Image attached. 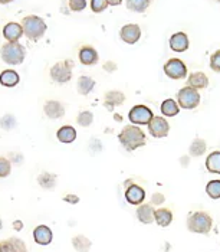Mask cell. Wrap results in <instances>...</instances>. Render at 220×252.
<instances>
[{
	"instance_id": "obj_1",
	"label": "cell",
	"mask_w": 220,
	"mask_h": 252,
	"mask_svg": "<svg viewBox=\"0 0 220 252\" xmlns=\"http://www.w3.org/2000/svg\"><path fill=\"white\" fill-rule=\"evenodd\" d=\"M121 146L127 150V152H136L137 149H140L142 146H145L147 138L144 131L140 127L131 124V126H125L121 130L120 136H118Z\"/></svg>"
},
{
	"instance_id": "obj_2",
	"label": "cell",
	"mask_w": 220,
	"mask_h": 252,
	"mask_svg": "<svg viewBox=\"0 0 220 252\" xmlns=\"http://www.w3.org/2000/svg\"><path fill=\"white\" fill-rule=\"evenodd\" d=\"M213 226V219L207 212H194L187 218V229L193 233H200V235H207L212 231Z\"/></svg>"
},
{
	"instance_id": "obj_3",
	"label": "cell",
	"mask_w": 220,
	"mask_h": 252,
	"mask_svg": "<svg viewBox=\"0 0 220 252\" xmlns=\"http://www.w3.org/2000/svg\"><path fill=\"white\" fill-rule=\"evenodd\" d=\"M22 28H23V33L30 39V40H38L46 32V23H45V20L39 18V16H35V15H30V16L23 18V20H22Z\"/></svg>"
},
{
	"instance_id": "obj_4",
	"label": "cell",
	"mask_w": 220,
	"mask_h": 252,
	"mask_svg": "<svg viewBox=\"0 0 220 252\" xmlns=\"http://www.w3.org/2000/svg\"><path fill=\"white\" fill-rule=\"evenodd\" d=\"M0 57L9 65H19L25 59V48L19 42H7L1 46Z\"/></svg>"
},
{
	"instance_id": "obj_5",
	"label": "cell",
	"mask_w": 220,
	"mask_h": 252,
	"mask_svg": "<svg viewBox=\"0 0 220 252\" xmlns=\"http://www.w3.org/2000/svg\"><path fill=\"white\" fill-rule=\"evenodd\" d=\"M177 102L181 108L184 110H194L197 108V105L200 104V94L197 90L192 88V87H184L181 88L177 94Z\"/></svg>"
},
{
	"instance_id": "obj_6",
	"label": "cell",
	"mask_w": 220,
	"mask_h": 252,
	"mask_svg": "<svg viewBox=\"0 0 220 252\" xmlns=\"http://www.w3.org/2000/svg\"><path fill=\"white\" fill-rule=\"evenodd\" d=\"M72 68H74L72 61L69 59L60 61L51 68V78L58 84H66L72 78Z\"/></svg>"
},
{
	"instance_id": "obj_7",
	"label": "cell",
	"mask_w": 220,
	"mask_h": 252,
	"mask_svg": "<svg viewBox=\"0 0 220 252\" xmlns=\"http://www.w3.org/2000/svg\"><path fill=\"white\" fill-rule=\"evenodd\" d=\"M164 74L170 79H183L187 77V66L181 59L171 58L164 63Z\"/></svg>"
},
{
	"instance_id": "obj_8",
	"label": "cell",
	"mask_w": 220,
	"mask_h": 252,
	"mask_svg": "<svg viewBox=\"0 0 220 252\" xmlns=\"http://www.w3.org/2000/svg\"><path fill=\"white\" fill-rule=\"evenodd\" d=\"M153 111L145 107V105H136L130 110L128 118L134 126H144V124H150V121L153 120Z\"/></svg>"
},
{
	"instance_id": "obj_9",
	"label": "cell",
	"mask_w": 220,
	"mask_h": 252,
	"mask_svg": "<svg viewBox=\"0 0 220 252\" xmlns=\"http://www.w3.org/2000/svg\"><path fill=\"white\" fill-rule=\"evenodd\" d=\"M148 133L154 138H164L170 133V124L164 117H153L148 124Z\"/></svg>"
},
{
	"instance_id": "obj_10",
	"label": "cell",
	"mask_w": 220,
	"mask_h": 252,
	"mask_svg": "<svg viewBox=\"0 0 220 252\" xmlns=\"http://www.w3.org/2000/svg\"><path fill=\"white\" fill-rule=\"evenodd\" d=\"M121 39L128 43V45H134L137 43L141 38V29L138 25L136 23H128V25H124L120 31Z\"/></svg>"
},
{
	"instance_id": "obj_11",
	"label": "cell",
	"mask_w": 220,
	"mask_h": 252,
	"mask_svg": "<svg viewBox=\"0 0 220 252\" xmlns=\"http://www.w3.org/2000/svg\"><path fill=\"white\" fill-rule=\"evenodd\" d=\"M144 199H145V190L141 186H138V185H131L125 190V200L130 205L140 206V205H142Z\"/></svg>"
},
{
	"instance_id": "obj_12",
	"label": "cell",
	"mask_w": 220,
	"mask_h": 252,
	"mask_svg": "<svg viewBox=\"0 0 220 252\" xmlns=\"http://www.w3.org/2000/svg\"><path fill=\"white\" fill-rule=\"evenodd\" d=\"M0 252H28V248L19 238H9L0 242Z\"/></svg>"
},
{
	"instance_id": "obj_13",
	"label": "cell",
	"mask_w": 220,
	"mask_h": 252,
	"mask_svg": "<svg viewBox=\"0 0 220 252\" xmlns=\"http://www.w3.org/2000/svg\"><path fill=\"white\" fill-rule=\"evenodd\" d=\"M43 111L46 117L52 118V120H56V118H62L65 114V107L62 105V102L59 101H54V99H49L45 102V107H43Z\"/></svg>"
},
{
	"instance_id": "obj_14",
	"label": "cell",
	"mask_w": 220,
	"mask_h": 252,
	"mask_svg": "<svg viewBox=\"0 0 220 252\" xmlns=\"http://www.w3.org/2000/svg\"><path fill=\"white\" fill-rule=\"evenodd\" d=\"M33 239L36 244L39 245H49L54 239V233L51 231V228H48L46 225H39L35 228L33 231Z\"/></svg>"
},
{
	"instance_id": "obj_15",
	"label": "cell",
	"mask_w": 220,
	"mask_h": 252,
	"mask_svg": "<svg viewBox=\"0 0 220 252\" xmlns=\"http://www.w3.org/2000/svg\"><path fill=\"white\" fill-rule=\"evenodd\" d=\"M22 35H23V28L16 22H10L3 28V36L7 42H18Z\"/></svg>"
},
{
	"instance_id": "obj_16",
	"label": "cell",
	"mask_w": 220,
	"mask_h": 252,
	"mask_svg": "<svg viewBox=\"0 0 220 252\" xmlns=\"http://www.w3.org/2000/svg\"><path fill=\"white\" fill-rule=\"evenodd\" d=\"M137 219L140 220L141 223L144 225H150L154 222V214H156V209L153 208L151 203H142L138 206L137 209Z\"/></svg>"
},
{
	"instance_id": "obj_17",
	"label": "cell",
	"mask_w": 220,
	"mask_h": 252,
	"mask_svg": "<svg viewBox=\"0 0 220 252\" xmlns=\"http://www.w3.org/2000/svg\"><path fill=\"white\" fill-rule=\"evenodd\" d=\"M170 48L174 52H184L189 49V38L184 32H177L170 38Z\"/></svg>"
},
{
	"instance_id": "obj_18",
	"label": "cell",
	"mask_w": 220,
	"mask_h": 252,
	"mask_svg": "<svg viewBox=\"0 0 220 252\" xmlns=\"http://www.w3.org/2000/svg\"><path fill=\"white\" fill-rule=\"evenodd\" d=\"M98 52L92 46H82L80 49V61L82 65H95L98 62Z\"/></svg>"
},
{
	"instance_id": "obj_19",
	"label": "cell",
	"mask_w": 220,
	"mask_h": 252,
	"mask_svg": "<svg viewBox=\"0 0 220 252\" xmlns=\"http://www.w3.org/2000/svg\"><path fill=\"white\" fill-rule=\"evenodd\" d=\"M154 222L161 226V228H167L170 226V223L173 222V212L170 209H165V208H160V209H156V214H154Z\"/></svg>"
},
{
	"instance_id": "obj_20",
	"label": "cell",
	"mask_w": 220,
	"mask_h": 252,
	"mask_svg": "<svg viewBox=\"0 0 220 252\" xmlns=\"http://www.w3.org/2000/svg\"><path fill=\"white\" fill-rule=\"evenodd\" d=\"M187 84L194 90H204L209 85V78L203 72H193L187 79Z\"/></svg>"
},
{
	"instance_id": "obj_21",
	"label": "cell",
	"mask_w": 220,
	"mask_h": 252,
	"mask_svg": "<svg viewBox=\"0 0 220 252\" xmlns=\"http://www.w3.org/2000/svg\"><path fill=\"white\" fill-rule=\"evenodd\" d=\"M161 114L165 117H174L179 114L180 111V105L179 102H176L174 99L168 98V99H164L163 104H161Z\"/></svg>"
},
{
	"instance_id": "obj_22",
	"label": "cell",
	"mask_w": 220,
	"mask_h": 252,
	"mask_svg": "<svg viewBox=\"0 0 220 252\" xmlns=\"http://www.w3.org/2000/svg\"><path fill=\"white\" fill-rule=\"evenodd\" d=\"M56 137L60 143H72L77 138V130L72 126H63L58 130Z\"/></svg>"
},
{
	"instance_id": "obj_23",
	"label": "cell",
	"mask_w": 220,
	"mask_h": 252,
	"mask_svg": "<svg viewBox=\"0 0 220 252\" xmlns=\"http://www.w3.org/2000/svg\"><path fill=\"white\" fill-rule=\"evenodd\" d=\"M125 101V95L124 93L121 91H108L105 94V105L108 108H114V107H118L122 102Z\"/></svg>"
},
{
	"instance_id": "obj_24",
	"label": "cell",
	"mask_w": 220,
	"mask_h": 252,
	"mask_svg": "<svg viewBox=\"0 0 220 252\" xmlns=\"http://www.w3.org/2000/svg\"><path fill=\"white\" fill-rule=\"evenodd\" d=\"M95 87V81L91 77H86V75H82L78 78V84H77V90L78 93L82 95H88Z\"/></svg>"
},
{
	"instance_id": "obj_25",
	"label": "cell",
	"mask_w": 220,
	"mask_h": 252,
	"mask_svg": "<svg viewBox=\"0 0 220 252\" xmlns=\"http://www.w3.org/2000/svg\"><path fill=\"white\" fill-rule=\"evenodd\" d=\"M19 74L13 69H7V71H3L0 74V84L4 85V87H15L19 84Z\"/></svg>"
},
{
	"instance_id": "obj_26",
	"label": "cell",
	"mask_w": 220,
	"mask_h": 252,
	"mask_svg": "<svg viewBox=\"0 0 220 252\" xmlns=\"http://www.w3.org/2000/svg\"><path fill=\"white\" fill-rule=\"evenodd\" d=\"M72 247L77 252H89L92 242L83 235H77L72 238Z\"/></svg>"
},
{
	"instance_id": "obj_27",
	"label": "cell",
	"mask_w": 220,
	"mask_h": 252,
	"mask_svg": "<svg viewBox=\"0 0 220 252\" xmlns=\"http://www.w3.org/2000/svg\"><path fill=\"white\" fill-rule=\"evenodd\" d=\"M206 169L210 173L220 175V152H212L206 158Z\"/></svg>"
},
{
	"instance_id": "obj_28",
	"label": "cell",
	"mask_w": 220,
	"mask_h": 252,
	"mask_svg": "<svg viewBox=\"0 0 220 252\" xmlns=\"http://www.w3.org/2000/svg\"><path fill=\"white\" fill-rule=\"evenodd\" d=\"M151 1L153 0H125V4L128 10L136 12V13H142L150 7Z\"/></svg>"
},
{
	"instance_id": "obj_29",
	"label": "cell",
	"mask_w": 220,
	"mask_h": 252,
	"mask_svg": "<svg viewBox=\"0 0 220 252\" xmlns=\"http://www.w3.org/2000/svg\"><path fill=\"white\" fill-rule=\"evenodd\" d=\"M206 149H207L206 141H204L203 138H196V140H193V143L190 144L189 153H190L192 157H200V156L204 155Z\"/></svg>"
},
{
	"instance_id": "obj_30",
	"label": "cell",
	"mask_w": 220,
	"mask_h": 252,
	"mask_svg": "<svg viewBox=\"0 0 220 252\" xmlns=\"http://www.w3.org/2000/svg\"><path fill=\"white\" fill-rule=\"evenodd\" d=\"M38 183H39L43 189L51 190V189H54V188L56 186V175L43 172V173L38 177Z\"/></svg>"
},
{
	"instance_id": "obj_31",
	"label": "cell",
	"mask_w": 220,
	"mask_h": 252,
	"mask_svg": "<svg viewBox=\"0 0 220 252\" xmlns=\"http://www.w3.org/2000/svg\"><path fill=\"white\" fill-rule=\"evenodd\" d=\"M206 193L212 199H220V180H210L206 186Z\"/></svg>"
},
{
	"instance_id": "obj_32",
	"label": "cell",
	"mask_w": 220,
	"mask_h": 252,
	"mask_svg": "<svg viewBox=\"0 0 220 252\" xmlns=\"http://www.w3.org/2000/svg\"><path fill=\"white\" fill-rule=\"evenodd\" d=\"M92 121H94V114L91 111H82L77 118V123L81 127H89L92 124Z\"/></svg>"
},
{
	"instance_id": "obj_33",
	"label": "cell",
	"mask_w": 220,
	"mask_h": 252,
	"mask_svg": "<svg viewBox=\"0 0 220 252\" xmlns=\"http://www.w3.org/2000/svg\"><path fill=\"white\" fill-rule=\"evenodd\" d=\"M0 126H1V128H4V130H12V128H15V126H16V120H15V117L12 116V114H6V116L1 118V121H0Z\"/></svg>"
},
{
	"instance_id": "obj_34",
	"label": "cell",
	"mask_w": 220,
	"mask_h": 252,
	"mask_svg": "<svg viewBox=\"0 0 220 252\" xmlns=\"http://www.w3.org/2000/svg\"><path fill=\"white\" fill-rule=\"evenodd\" d=\"M108 7L107 0H91V9L94 13H101Z\"/></svg>"
},
{
	"instance_id": "obj_35",
	"label": "cell",
	"mask_w": 220,
	"mask_h": 252,
	"mask_svg": "<svg viewBox=\"0 0 220 252\" xmlns=\"http://www.w3.org/2000/svg\"><path fill=\"white\" fill-rule=\"evenodd\" d=\"M10 161L4 157H0V177H6L10 175Z\"/></svg>"
},
{
	"instance_id": "obj_36",
	"label": "cell",
	"mask_w": 220,
	"mask_h": 252,
	"mask_svg": "<svg viewBox=\"0 0 220 252\" xmlns=\"http://www.w3.org/2000/svg\"><path fill=\"white\" fill-rule=\"evenodd\" d=\"M86 7V0H69V9L72 12H82Z\"/></svg>"
},
{
	"instance_id": "obj_37",
	"label": "cell",
	"mask_w": 220,
	"mask_h": 252,
	"mask_svg": "<svg viewBox=\"0 0 220 252\" xmlns=\"http://www.w3.org/2000/svg\"><path fill=\"white\" fill-rule=\"evenodd\" d=\"M210 68L216 72H220V49L210 57Z\"/></svg>"
},
{
	"instance_id": "obj_38",
	"label": "cell",
	"mask_w": 220,
	"mask_h": 252,
	"mask_svg": "<svg viewBox=\"0 0 220 252\" xmlns=\"http://www.w3.org/2000/svg\"><path fill=\"white\" fill-rule=\"evenodd\" d=\"M164 200H165L164 194L154 193L151 197V205H161V203H164Z\"/></svg>"
},
{
	"instance_id": "obj_39",
	"label": "cell",
	"mask_w": 220,
	"mask_h": 252,
	"mask_svg": "<svg viewBox=\"0 0 220 252\" xmlns=\"http://www.w3.org/2000/svg\"><path fill=\"white\" fill-rule=\"evenodd\" d=\"M63 200H65V202H68V203L75 205V203H78V202H80V197H78L77 194H66V196L63 197Z\"/></svg>"
},
{
	"instance_id": "obj_40",
	"label": "cell",
	"mask_w": 220,
	"mask_h": 252,
	"mask_svg": "<svg viewBox=\"0 0 220 252\" xmlns=\"http://www.w3.org/2000/svg\"><path fill=\"white\" fill-rule=\"evenodd\" d=\"M104 69H105L107 72H114V71L117 69V65H115L114 62L108 61V62H105V63H104Z\"/></svg>"
},
{
	"instance_id": "obj_41",
	"label": "cell",
	"mask_w": 220,
	"mask_h": 252,
	"mask_svg": "<svg viewBox=\"0 0 220 252\" xmlns=\"http://www.w3.org/2000/svg\"><path fill=\"white\" fill-rule=\"evenodd\" d=\"M13 228H15V231H22L23 229V222L22 220H15L13 222Z\"/></svg>"
},
{
	"instance_id": "obj_42",
	"label": "cell",
	"mask_w": 220,
	"mask_h": 252,
	"mask_svg": "<svg viewBox=\"0 0 220 252\" xmlns=\"http://www.w3.org/2000/svg\"><path fill=\"white\" fill-rule=\"evenodd\" d=\"M108 1V4H111V6H120L121 3H122V0H107Z\"/></svg>"
},
{
	"instance_id": "obj_43",
	"label": "cell",
	"mask_w": 220,
	"mask_h": 252,
	"mask_svg": "<svg viewBox=\"0 0 220 252\" xmlns=\"http://www.w3.org/2000/svg\"><path fill=\"white\" fill-rule=\"evenodd\" d=\"M10 1H13V0H0V4H7Z\"/></svg>"
},
{
	"instance_id": "obj_44",
	"label": "cell",
	"mask_w": 220,
	"mask_h": 252,
	"mask_svg": "<svg viewBox=\"0 0 220 252\" xmlns=\"http://www.w3.org/2000/svg\"><path fill=\"white\" fill-rule=\"evenodd\" d=\"M1 228H3V222H1V219H0V231H1Z\"/></svg>"
},
{
	"instance_id": "obj_45",
	"label": "cell",
	"mask_w": 220,
	"mask_h": 252,
	"mask_svg": "<svg viewBox=\"0 0 220 252\" xmlns=\"http://www.w3.org/2000/svg\"><path fill=\"white\" fill-rule=\"evenodd\" d=\"M216 1H219V3H220V0H216Z\"/></svg>"
}]
</instances>
